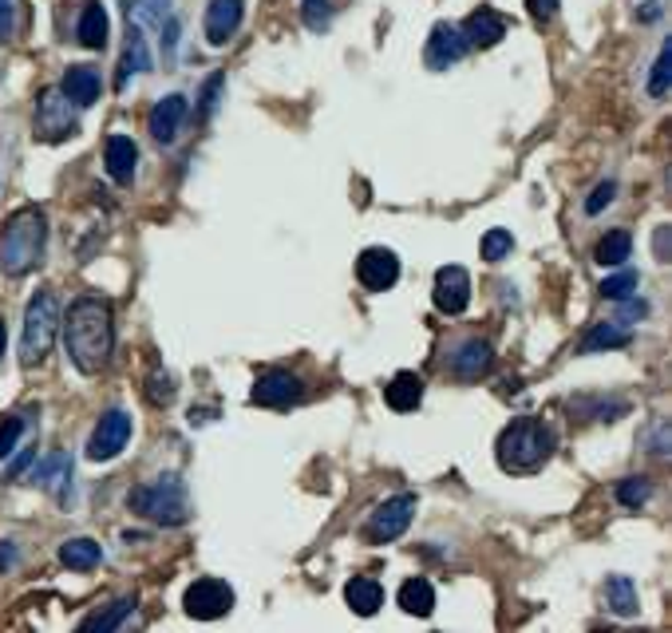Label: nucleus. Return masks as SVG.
<instances>
[{
	"mask_svg": "<svg viewBox=\"0 0 672 633\" xmlns=\"http://www.w3.org/2000/svg\"><path fill=\"white\" fill-rule=\"evenodd\" d=\"M127 439H130V415L123 412V408H111V412L99 415L96 432H91V439H87V459L108 463V459H115L123 448H127Z\"/></svg>",
	"mask_w": 672,
	"mask_h": 633,
	"instance_id": "9",
	"label": "nucleus"
},
{
	"mask_svg": "<svg viewBox=\"0 0 672 633\" xmlns=\"http://www.w3.org/2000/svg\"><path fill=\"white\" fill-rule=\"evenodd\" d=\"M67 135H76V111H72V99L60 88L40 91L36 99V139L43 142H60Z\"/></svg>",
	"mask_w": 672,
	"mask_h": 633,
	"instance_id": "6",
	"label": "nucleus"
},
{
	"mask_svg": "<svg viewBox=\"0 0 672 633\" xmlns=\"http://www.w3.org/2000/svg\"><path fill=\"white\" fill-rule=\"evenodd\" d=\"M478 250H483V262H502L514 250V238H510V229H487Z\"/></svg>",
	"mask_w": 672,
	"mask_h": 633,
	"instance_id": "33",
	"label": "nucleus"
},
{
	"mask_svg": "<svg viewBox=\"0 0 672 633\" xmlns=\"http://www.w3.org/2000/svg\"><path fill=\"white\" fill-rule=\"evenodd\" d=\"M652 499V483L645 475H630L618 483V502L621 507H645Z\"/></svg>",
	"mask_w": 672,
	"mask_h": 633,
	"instance_id": "32",
	"label": "nucleus"
},
{
	"mask_svg": "<svg viewBox=\"0 0 672 633\" xmlns=\"http://www.w3.org/2000/svg\"><path fill=\"white\" fill-rule=\"evenodd\" d=\"M553 444H558V439H553L550 424L534 420V415H522V420H514L510 427H502L495 456H499V468L510 471V475H531V471L550 463Z\"/></svg>",
	"mask_w": 672,
	"mask_h": 633,
	"instance_id": "3",
	"label": "nucleus"
},
{
	"mask_svg": "<svg viewBox=\"0 0 672 633\" xmlns=\"http://www.w3.org/2000/svg\"><path fill=\"white\" fill-rule=\"evenodd\" d=\"M466 55V40L456 24H435L432 36H427V48H423V60L432 72H444V67L459 64Z\"/></svg>",
	"mask_w": 672,
	"mask_h": 633,
	"instance_id": "13",
	"label": "nucleus"
},
{
	"mask_svg": "<svg viewBox=\"0 0 672 633\" xmlns=\"http://www.w3.org/2000/svg\"><path fill=\"white\" fill-rule=\"evenodd\" d=\"M384 400H388L391 412H415L423 400V381L415 372H396L391 384L384 388Z\"/></svg>",
	"mask_w": 672,
	"mask_h": 633,
	"instance_id": "22",
	"label": "nucleus"
},
{
	"mask_svg": "<svg viewBox=\"0 0 672 633\" xmlns=\"http://www.w3.org/2000/svg\"><path fill=\"white\" fill-rule=\"evenodd\" d=\"M222 88H226V76H210L207 88H202V103H198V115L202 120H210L217 111V96H222Z\"/></svg>",
	"mask_w": 672,
	"mask_h": 633,
	"instance_id": "38",
	"label": "nucleus"
},
{
	"mask_svg": "<svg viewBox=\"0 0 672 633\" xmlns=\"http://www.w3.org/2000/svg\"><path fill=\"white\" fill-rule=\"evenodd\" d=\"M28 463H33V451H24V456L16 459V463H12V468H9V480H21V475H24V468H28Z\"/></svg>",
	"mask_w": 672,
	"mask_h": 633,
	"instance_id": "44",
	"label": "nucleus"
},
{
	"mask_svg": "<svg viewBox=\"0 0 672 633\" xmlns=\"http://www.w3.org/2000/svg\"><path fill=\"white\" fill-rule=\"evenodd\" d=\"M127 502L130 511L159 526H183L190 519V495L178 475H159L154 483H142L127 495Z\"/></svg>",
	"mask_w": 672,
	"mask_h": 633,
	"instance_id": "4",
	"label": "nucleus"
},
{
	"mask_svg": "<svg viewBox=\"0 0 672 633\" xmlns=\"http://www.w3.org/2000/svg\"><path fill=\"white\" fill-rule=\"evenodd\" d=\"M64 345L72 364L84 376H96V372L108 369L111 352H115V321H111V306L103 297H79V301L67 306Z\"/></svg>",
	"mask_w": 672,
	"mask_h": 633,
	"instance_id": "1",
	"label": "nucleus"
},
{
	"mask_svg": "<svg viewBox=\"0 0 672 633\" xmlns=\"http://www.w3.org/2000/svg\"><path fill=\"white\" fill-rule=\"evenodd\" d=\"M633 253V238L630 229H613V234H606V238L597 241V265H625V258Z\"/></svg>",
	"mask_w": 672,
	"mask_h": 633,
	"instance_id": "29",
	"label": "nucleus"
},
{
	"mask_svg": "<svg viewBox=\"0 0 672 633\" xmlns=\"http://www.w3.org/2000/svg\"><path fill=\"white\" fill-rule=\"evenodd\" d=\"M250 400L258 408H289L301 400V381H297L294 372H282V369L261 372L258 381H253Z\"/></svg>",
	"mask_w": 672,
	"mask_h": 633,
	"instance_id": "12",
	"label": "nucleus"
},
{
	"mask_svg": "<svg viewBox=\"0 0 672 633\" xmlns=\"http://www.w3.org/2000/svg\"><path fill=\"white\" fill-rule=\"evenodd\" d=\"M357 277L364 289L384 294V289H391V285L400 282V258L391 250H384V246H369L357 258Z\"/></svg>",
	"mask_w": 672,
	"mask_h": 633,
	"instance_id": "10",
	"label": "nucleus"
},
{
	"mask_svg": "<svg viewBox=\"0 0 672 633\" xmlns=\"http://www.w3.org/2000/svg\"><path fill=\"white\" fill-rule=\"evenodd\" d=\"M633 340V333L625 325H618V321H601V325H594L582 337V352H601V349H625Z\"/></svg>",
	"mask_w": 672,
	"mask_h": 633,
	"instance_id": "25",
	"label": "nucleus"
},
{
	"mask_svg": "<svg viewBox=\"0 0 672 633\" xmlns=\"http://www.w3.org/2000/svg\"><path fill=\"white\" fill-rule=\"evenodd\" d=\"M649 313V306H645V301H637V297H625V306H621V321H625V325H630L633 316H645Z\"/></svg>",
	"mask_w": 672,
	"mask_h": 633,
	"instance_id": "42",
	"label": "nucleus"
},
{
	"mask_svg": "<svg viewBox=\"0 0 672 633\" xmlns=\"http://www.w3.org/2000/svg\"><path fill=\"white\" fill-rule=\"evenodd\" d=\"M4 340L9 337H4V325H0V357H4Z\"/></svg>",
	"mask_w": 672,
	"mask_h": 633,
	"instance_id": "47",
	"label": "nucleus"
},
{
	"mask_svg": "<svg viewBox=\"0 0 672 633\" xmlns=\"http://www.w3.org/2000/svg\"><path fill=\"white\" fill-rule=\"evenodd\" d=\"M657 16H661L657 4H645V9H640V21H657Z\"/></svg>",
	"mask_w": 672,
	"mask_h": 633,
	"instance_id": "46",
	"label": "nucleus"
},
{
	"mask_svg": "<svg viewBox=\"0 0 672 633\" xmlns=\"http://www.w3.org/2000/svg\"><path fill=\"white\" fill-rule=\"evenodd\" d=\"M151 400L154 405H171L174 400V381L166 376V372H154L151 376Z\"/></svg>",
	"mask_w": 672,
	"mask_h": 633,
	"instance_id": "40",
	"label": "nucleus"
},
{
	"mask_svg": "<svg viewBox=\"0 0 672 633\" xmlns=\"http://www.w3.org/2000/svg\"><path fill=\"white\" fill-rule=\"evenodd\" d=\"M123 9H127V24H163L166 21V9H171V0H123Z\"/></svg>",
	"mask_w": 672,
	"mask_h": 633,
	"instance_id": "31",
	"label": "nucleus"
},
{
	"mask_svg": "<svg viewBox=\"0 0 672 633\" xmlns=\"http://www.w3.org/2000/svg\"><path fill=\"white\" fill-rule=\"evenodd\" d=\"M301 21H304V28L325 33L328 24H333V4H328V0H301Z\"/></svg>",
	"mask_w": 672,
	"mask_h": 633,
	"instance_id": "35",
	"label": "nucleus"
},
{
	"mask_svg": "<svg viewBox=\"0 0 672 633\" xmlns=\"http://www.w3.org/2000/svg\"><path fill=\"white\" fill-rule=\"evenodd\" d=\"M186 115H190V103H186V96H166V99H159V103L151 108L147 132H151L159 142H174V139H178V132H183Z\"/></svg>",
	"mask_w": 672,
	"mask_h": 633,
	"instance_id": "14",
	"label": "nucleus"
},
{
	"mask_svg": "<svg viewBox=\"0 0 672 633\" xmlns=\"http://www.w3.org/2000/svg\"><path fill=\"white\" fill-rule=\"evenodd\" d=\"M183 606L190 618H198V622H214V618H226V613L234 610V589L222 579H198L195 586L186 589Z\"/></svg>",
	"mask_w": 672,
	"mask_h": 633,
	"instance_id": "8",
	"label": "nucleus"
},
{
	"mask_svg": "<svg viewBox=\"0 0 672 633\" xmlns=\"http://www.w3.org/2000/svg\"><path fill=\"white\" fill-rule=\"evenodd\" d=\"M606 606L618 613V618H633V613H637V586H633V579L613 574V579L606 582Z\"/></svg>",
	"mask_w": 672,
	"mask_h": 633,
	"instance_id": "27",
	"label": "nucleus"
},
{
	"mask_svg": "<svg viewBox=\"0 0 672 633\" xmlns=\"http://www.w3.org/2000/svg\"><path fill=\"white\" fill-rule=\"evenodd\" d=\"M67 475H72V456H67V451H55V456L43 459V463L33 471V475H28V480L40 483L43 492H60Z\"/></svg>",
	"mask_w": 672,
	"mask_h": 633,
	"instance_id": "28",
	"label": "nucleus"
},
{
	"mask_svg": "<svg viewBox=\"0 0 672 633\" xmlns=\"http://www.w3.org/2000/svg\"><path fill=\"white\" fill-rule=\"evenodd\" d=\"M99 88H103V84H99L96 67L76 64V67H67V72H64V88H60V91H64V96L72 99L76 108H91V103L99 99Z\"/></svg>",
	"mask_w": 672,
	"mask_h": 633,
	"instance_id": "21",
	"label": "nucleus"
},
{
	"mask_svg": "<svg viewBox=\"0 0 672 633\" xmlns=\"http://www.w3.org/2000/svg\"><path fill=\"white\" fill-rule=\"evenodd\" d=\"M16 562V546L12 543H0V570H9Z\"/></svg>",
	"mask_w": 672,
	"mask_h": 633,
	"instance_id": "45",
	"label": "nucleus"
},
{
	"mask_svg": "<svg viewBox=\"0 0 672 633\" xmlns=\"http://www.w3.org/2000/svg\"><path fill=\"white\" fill-rule=\"evenodd\" d=\"M672 84V45L661 48V55H657V64H652V76H649V96L661 99L664 91H669Z\"/></svg>",
	"mask_w": 672,
	"mask_h": 633,
	"instance_id": "34",
	"label": "nucleus"
},
{
	"mask_svg": "<svg viewBox=\"0 0 672 633\" xmlns=\"http://www.w3.org/2000/svg\"><path fill=\"white\" fill-rule=\"evenodd\" d=\"M103 163H108V175L120 186H127L135 178V163H139V147L127 135H111L108 147H103Z\"/></svg>",
	"mask_w": 672,
	"mask_h": 633,
	"instance_id": "17",
	"label": "nucleus"
},
{
	"mask_svg": "<svg viewBox=\"0 0 672 633\" xmlns=\"http://www.w3.org/2000/svg\"><path fill=\"white\" fill-rule=\"evenodd\" d=\"M154 60H151V48H147V33H142L139 24H127V52H123V64H120V76H115V88H127V76L130 72H151Z\"/></svg>",
	"mask_w": 672,
	"mask_h": 633,
	"instance_id": "19",
	"label": "nucleus"
},
{
	"mask_svg": "<svg viewBox=\"0 0 672 633\" xmlns=\"http://www.w3.org/2000/svg\"><path fill=\"white\" fill-rule=\"evenodd\" d=\"M48 246V219L40 207H21L0 229V270L9 277L33 273Z\"/></svg>",
	"mask_w": 672,
	"mask_h": 633,
	"instance_id": "2",
	"label": "nucleus"
},
{
	"mask_svg": "<svg viewBox=\"0 0 672 633\" xmlns=\"http://www.w3.org/2000/svg\"><path fill=\"white\" fill-rule=\"evenodd\" d=\"M241 12H246V4L241 0H210L207 9V40L214 48H222L229 40V36L241 28Z\"/></svg>",
	"mask_w": 672,
	"mask_h": 633,
	"instance_id": "16",
	"label": "nucleus"
},
{
	"mask_svg": "<svg viewBox=\"0 0 672 633\" xmlns=\"http://www.w3.org/2000/svg\"><path fill=\"white\" fill-rule=\"evenodd\" d=\"M613 195H618V183L613 178H606V183H597L594 186V195L586 198V214H601V210L613 202Z\"/></svg>",
	"mask_w": 672,
	"mask_h": 633,
	"instance_id": "39",
	"label": "nucleus"
},
{
	"mask_svg": "<svg viewBox=\"0 0 672 633\" xmlns=\"http://www.w3.org/2000/svg\"><path fill=\"white\" fill-rule=\"evenodd\" d=\"M55 333H60V301H55L52 289H40V294L28 301L24 309V333H21V364L33 369L40 364L55 345Z\"/></svg>",
	"mask_w": 672,
	"mask_h": 633,
	"instance_id": "5",
	"label": "nucleus"
},
{
	"mask_svg": "<svg viewBox=\"0 0 672 633\" xmlns=\"http://www.w3.org/2000/svg\"><path fill=\"white\" fill-rule=\"evenodd\" d=\"M400 610L412 618H432L435 610V589L427 579H408L400 586Z\"/></svg>",
	"mask_w": 672,
	"mask_h": 633,
	"instance_id": "24",
	"label": "nucleus"
},
{
	"mask_svg": "<svg viewBox=\"0 0 672 633\" xmlns=\"http://www.w3.org/2000/svg\"><path fill=\"white\" fill-rule=\"evenodd\" d=\"M21 432H24V420H21V415H9V420L0 424V459L16 451V444H21Z\"/></svg>",
	"mask_w": 672,
	"mask_h": 633,
	"instance_id": "37",
	"label": "nucleus"
},
{
	"mask_svg": "<svg viewBox=\"0 0 672 633\" xmlns=\"http://www.w3.org/2000/svg\"><path fill=\"white\" fill-rule=\"evenodd\" d=\"M108 33H111V21H108V9L99 4V0H87L84 12H79V24H76V36L79 45L99 52V48L108 45Z\"/></svg>",
	"mask_w": 672,
	"mask_h": 633,
	"instance_id": "20",
	"label": "nucleus"
},
{
	"mask_svg": "<svg viewBox=\"0 0 672 633\" xmlns=\"http://www.w3.org/2000/svg\"><path fill=\"white\" fill-rule=\"evenodd\" d=\"M412 514H415V495H391V499H384L372 511L364 535L372 543H391V538H400L412 526Z\"/></svg>",
	"mask_w": 672,
	"mask_h": 633,
	"instance_id": "7",
	"label": "nucleus"
},
{
	"mask_svg": "<svg viewBox=\"0 0 672 633\" xmlns=\"http://www.w3.org/2000/svg\"><path fill=\"white\" fill-rule=\"evenodd\" d=\"M345 601L352 606V613H360V618H372V613L384 606V586H379L376 579H352L345 586Z\"/></svg>",
	"mask_w": 672,
	"mask_h": 633,
	"instance_id": "23",
	"label": "nucleus"
},
{
	"mask_svg": "<svg viewBox=\"0 0 672 633\" xmlns=\"http://www.w3.org/2000/svg\"><path fill=\"white\" fill-rule=\"evenodd\" d=\"M526 9H531V16L538 24H550L553 12H558V0H526Z\"/></svg>",
	"mask_w": 672,
	"mask_h": 633,
	"instance_id": "41",
	"label": "nucleus"
},
{
	"mask_svg": "<svg viewBox=\"0 0 672 633\" xmlns=\"http://www.w3.org/2000/svg\"><path fill=\"white\" fill-rule=\"evenodd\" d=\"M12 36V4L9 0H0V45Z\"/></svg>",
	"mask_w": 672,
	"mask_h": 633,
	"instance_id": "43",
	"label": "nucleus"
},
{
	"mask_svg": "<svg viewBox=\"0 0 672 633\" xmlns=\"http://www.w3.org/2000/svg\"><path fill=\"white\" fill-rule=\"evenodd\" d=\"M633 294H637V270H621L618 277L601 282V297H609V301H625Z\"/></svg>",
	"mask_w": 672,
	"mask_h": 633,
	"instance_id": "36",
	"label": "nucleus"
},
{
	"mask_svg": "<svg viewBox=\"0 0 672 633\" xmlns=\"http://www.w3.org/2000/svg\"><path fill=\"white\" fill-rule=\"evenodd\" d=\"M459 33H463L466 48H495L507 36V21L495 9H475Z\"/></svg>",
	"mask_w": 672,
	"mask_h": 633,
	"instance_id": "15",
	"label": "nucleus"
},
{
	"mask_svg": "<svg viewBox=\"0 0 672 633\" xmlns=\"http://www.w3.org/2000/svg\"><path fill=\"white\" fill-rule=\"evenodd\" d=\"M99 558H103V550H99L96 538H67V543L60 546V562H64L67 570H91V567H99Z\"/></svg>",
	"mask_w": 672,
	"mask_h": 633,
	"instance_id": "26",
	"label": "nucleus"
},
{
	"mask_svg": "<svg viewBox=\"0 0 672 633\" xmlns=\"http://www.w3.org/2000/svg\"><path fill=\"white\" fill-rule=\"evenodd\" d=\"M490 361H495V357H490L487 340L471 337L459 345V352H451V372H456L459 381H478V376L490 369Z\"/></svg>",
	"mask_w": 672,
	"mask_h": 633,
	"instance_id": "18",
	"label": "nucleus"
},
{
	"mask_svg": "<svg viewBox=\"0 0 672 633\" xmlns=\"http://www.w3.org/2000/svg\"><path fill=\"white\" fill-rule=\"evenodd\" d=\"M135 610V598H120V601H111L108 610H99V613H91V618H84V625L79 630H87V633H103V630H120L123 625V618Z\"/></svg>",
	"mask_w": 672,
	"mask_h": 633,
	"instance_id": "30",
	"label": "nucleus"
},
{
	"mask_svg": "<svg viewBox=\"0 0 672 633\" xmlns=\"http://www.w3.org/2000/svg\"><path fill=\"white\" fill-rule=\"evenodd\" d=\"M435 309L447 316H459L466 306H471V273L463 265H444V270L435 273Z\"/></svg>",
	"mask_w": 672,
	"mask_h": 633,
	"instance_id": "11",
	"label": "nucleus"
}]
</instances>
